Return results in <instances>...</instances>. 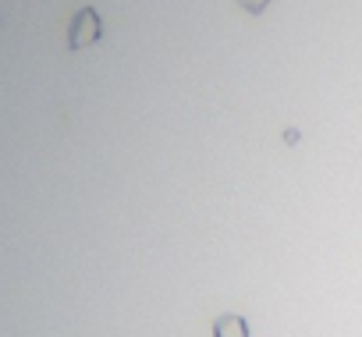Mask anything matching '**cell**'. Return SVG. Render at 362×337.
<instances>
[{"mask_svg": "<svg viewBox=\"0 0 362 337\" xmlns=\"http://www.w3.org/2000/svg\"><path fill=\"white\" fill-rule=\"evenodd\" d=\"M100 36H103V22H100V15H96L93 8H82V11L71 18L68 47H71V50H86V47H93Z\"/></svg>", "mask_w": 362, "mask_h": 337, "instance_id": "obj_1", "label": "cell"}, {"mask_svg": "<svg viewBox=\"0 0 362 337\" xmlns=\"http://www.w3.org/2000/svg\"><path fill=\"white\" fill-rule=\"evenodd\" d=\"M214 337H252V333H249L245 316H238V312H224V316L214 319Z\"/></svg>", "mask_w": 362, "mask_h": 337, "instance_id": "obj_2", "label": "cell"}, {"mask_svg": "<svg viewBox=\"0 0 362 337\" xmlns=\"http://www.w3.org/2000/svg\"><path fill=\"white\" fill-rule=\"evenodd\" d=\"M238 8H242L245 15H263V11L270 8V0H238Z\"/></svg>", "mask_w": 362, "mask_h": 337, "instance_id": "obj_3", "label": "cell"}, {"mask_svg": "<svg viewBox=\"0 0 362 337\" xmlns=\"http://www.w3.org/2000/svg\"><path fill=\"white\" fill-rule=\"evenodd\" d=\"M284 142H288V146H295V142H298V131H295V128H288V131H284Z\"/></svg>", "mask_w": 362, "mask_h": 337, "instance_id": "obj_4", "label": "cell"}]
</instances>
